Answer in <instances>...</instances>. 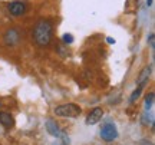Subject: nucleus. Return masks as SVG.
<instances>
[{"label":"nucleus","mask_w":155,"mask_h":145,"mask_svg":"<svg viewBox=\"0 0 155 145\" xmlns=\"http://www.w3.org/2000/svg\"><path fill=\"white\" fill-rule=\"evenodd\" d=\"M53 36V23L48 19H40L33 25L32 29V40L39 46L45 48L52 42Z\"/></svg>","instance_id":"nucleus-1"},{"label":"nucleus","mask_w":155,"mask_h":145,"mask_svg":"<svg viewBox=\"0 0 155 145\" xmlns=\"http://www.w3.org/2000/svg\"><path fill=\"white\" fill-rule=\"evenodd\" d=\"M81 106L76 105V104H72V102H69V104H61V105H58L53 109V114H55L56 117H62V118H76L81 115Z\"/></svg>","instance_id":"nucleus-2"},{"label":"nucleus","mask_w":155,"mask_h":145,"mask_svg":"<svg viewBox=\"0 0 155 145\" xmlns=\"http://www.w3.org/2000/svg\"><path fill=\"white\" fill-rule=\"evenodd\" d=\"M45 127H46V131H48V134L49 135L55 137V138H63L65 145H69V138L65 135L63 131H61V128H59V125H58V122H56L55 119L48 118V119H46V124H45Z\"/></svg>","instance_id":"nucleus-3"},{"label":"nucleus","mask_w":155,"mask_h":145,"mask_svg":"<svg viewBox=\"0 0 155 145\" xmlns=\"http://www.w3.org/2000/svg\"><path fill=\"white\" fill-rule=\"evenodd\" d=\"M101 138L106 142H112L118 138V129H116L115 124L106 122L102 128H101Z\"/></svg>","instance_id":"nucleus-4"},{"label":"nucleus","mask_w":155,"mask_h":145,"mask_svg":"<svg viewBox=\"0 0 155 145\" xmlns=\"http://www.w3.org/2000/svg\"><path fill=\"white\" fill-rule=\"evenodd\" d=\"M26 9H28V6L22 0H15L7 5V10L13 17H22L26 13Z\"/></svg>","instance_id":"nucleus-5"},{"label":"nucleus","mask_w":155,"mask_h":145,"mask_svg":"<svg viewBox=\"0 0 155 145\" xmlns=\"http://www.w3.org/2000/svg\"><path fill=\"white\" fill-rule=\"evenodd\" d=\"M3 40L7 46H15L20 42V33L19 30L15 28H10L9 30H6L5 36H3Z\"/></svg>","instance_id":"nucleus-6"},{"label":"nucleus","mask_w":155,"mask_h":145,"mask_svg":"<svg viewBox=\"0 0 155 145\" xmlns=\"http://www.w3.org/2000/svg\"><path fill=\"white\" fill-rule=\"evenodd\" d=\"M102 117H104V109L99 108V106H96V108H94L88 114V117H86V125H96L102 119Z\"/></svg>","instance_id":"nucleus-7"},{"label":"nucleus","mask_w":155,"mask_h":145,"mask_svg":"<svg viewBox=\"0 0 155 145\" xmlns=\"http://www.w3.org/2000/svg\"><path fill=\"white\" fill-rule=\"evenodd\" d=\"M0 124L5 127L6 129H10L15 127V118L10 112H0Z\"/></svg>","instance_id":"nucleus-8"},{"label":"nucleus","mask_w":155,"mask_h":145,"mask_svg":"<svg viewBox=\"0 0 155 145\" xmlns=\"http://www.w3.org/2000/svg\"><path fill=\"white\" fill-rule=\"evenodd\" d=\"M150 76H151V68L145 66L144 69L139 72L138 78H137V85H138V86H145V85L148 84V81H150Z\"/></svg>","instance_id":"nucleus-9"},{"label":"nucleus","mask_w":155,"mask_h":145,"mask_svg":"<svg viewBox=\"0 0 155 145\" xmlns=\"http://www.w3.org/2000/svg\"><path fill=\"white\" fill-rule=\"evenodd\" d=\"M152 104H154V92H150L147 95V98H145V109L150 111L151 108H152Z\"/></svg>","instance_id":"nucleus-10"},{"label":"nucleus","mask_w":155,"mask_h":145,"mask_svg":"<svg viewBox=\"0 0 155 145\" xmlns=\"http://www.w3.org/2000/svg\"><path fill=\"white\" fill-rule=\"evenodd\" d=\"M142 89H144V86H138L137 89L132 92V95H131V98H129V102L131 104H134L135 101H138V98L141 96V92H142Z\"/></svg>","instance_id":"nucleus-11"},{"label":"nucleus","mask_w":155,"mask_h":145,"mask_svg":"<svg viewBox=\"0 0 155 145\" xmlns=\"http://www.w3.org/2000/svg\"><path fill=\"white\" fill-rule=\"evenodd\" d=\"M62 42H63V43H66V45H71V43H73V35L65 33L63 36H62Z\"/></svg>","instance_id":"nucleus-12"},{"label":"nucleus","mask_w":155,"mask_h":145,"mask_svg":"<svg viewBox=\"0 0 155 145\" xmlns=\"http://www.w3.org/2000/svg\"><path fill=\"white\" fill-rule=\"evenodd\" d=\"M154 33H150V36H148V43H150V48L152 50H154V48H155V40H154Z\"/></svg>","instance_id":"nucleus-13"},{"label":"nucleus","mask_w":155,"mask_h":145,"mask_svg":"<svg viewBox=\"0 0 155 145\" xmlns=\"http://www.w3.org/2000/svg\"><path fill=\"white\" fill-rule=\"evenodd\" d=\"M106 42H108V43H115V39H112V38H106Z\"/></svg>","instance_id":"nucleus-14"},{"label":"nucleus","mask_w":155,"mask_h":145,"mask_svg":"<svg viewBox=\"0 0 155 145\" xmlns=\"http://www.w3.org/2000/svg\"><path fill=\"white\" fill-rule=\"evenodd\" d=\"M152 3H154V0H147V5L148 6H152Z\"/></svg>","instance_id":"nucleus-15"}]
</instances>
